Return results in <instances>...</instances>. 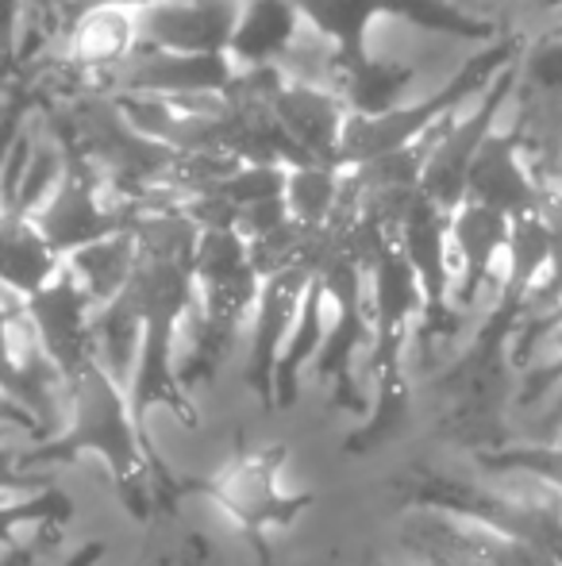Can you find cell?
I'll use <instances>...</instances> for the list:
<instances>
[{
	"instance_id": "6da1fadb",
	"label": "cell",
	"mask_w": 562,
	"mask_h": 566,
	"mask_svg": "<svg viewBox=\"0 0 562 566\" xmlns=\"http://www.w3.org/2000/svg\"><path fill=\"white\" fill-rule=\"evenodd\" d=\"M62 389H66V424H62V432L43 436L35 448L23 451V467H62V462H77L93 454L105 462L124 509H131L136 516H150L155 478H162L170 493L178 478L162 467L150 436L142 432L128 389L100 363H93Z\"/></svg>"
},
{
	"instance_id": "7a4b0ae2",
	"label": "cell",
	"mask_w": 562,
	"mask_h": 566,
	"mask_svg": "<svg viewBox=\"0 0 562 566\" xmlns=\"http://www.w3.org/2000/svg\"><path fill=\"white\" fill-rule=\"evenodd\" d=\"M128 293L142 321L139 363L128 386L136 420L147 432L150 412L166 409L181 424L197 428L193 397L181 386V339H185V324L189 313H193V259L139 251Z\"/></svg>"
},
{
	"instance_id": "3957f363",
	"label": "cell",
	"mask_w": 562,
	"mask_h": 566,
	"mask_svg": "<svg viewBox=\"0 0 562 566\" xmlns=\"http://www.w3.org/2000/svg\"><path fill=\"white\" fill-rule=\"evenodd\" d=\"M367 313H370V355L367 374L374 389L370 420L351 436V451L382 448L385 436L397 432L409 417V381H405V343L421 324L424 297L401 251L382 243L367 262Z\"/></svg>"
},
{
	"instance_id": "277c9868",
	"label": "cell",
	"mask_w": 562,
	"mask_h": 566,
	"mask_svg": "<svg viewBox=\"0 0 562 566\" xmlns=\"http://www.w3.org/2000/svg\"><path fill=\"white\" fill-rule=\"evenodd\" d=\"M401 497H405V509L478 524L562 566V501L543 485H536V493L528 497L520 490H497L489 482L416 467V474L401 482Z\"/></svg>"
},
{
	"instance_id": "5b68a950",
	"label": "cell",
	"mask_w": 562,
	"mask_h": 566,
	"mask_svg": "<svg viewBox=\"0 0 562 566\" xmlns=\"http://www.w3.org/2000/svg\"><path fill=\"white\" fill-rule=\"evenodd\" d=\"M520 51H524V39L501 35L481 54H474L466 66H458L447 82L435 85V93H427V97H416L382 116H347L336 166L339 170H354V166H367L374 158H390L401 155V150L421 147V143L432 139L435 127H443L450 116L463 113L505 66H512L520 59Z\"/></svg>"
},
{
	"instance_id": "8992f818",
	"label": "cell",
	"mask_w": 562,
	"mask_h": 566,
	"mask_svg": "<svg viewBox=\"0 0 562 566\" xmlns=\"http://www.w3.org/2000/svg\"><path fill=\"white\" fill-rule=\"evenodd\" d=\"M300 20L336 46L339 66L370 51V23L374 20H409L424 31L450 39H478L497 43L501 28L455 0H293Z\"/></svg>"
},
{
	"instance_id": "52a82bcc",
	"label": "cell",
	"mask_w": 562,
	"mask_h": 566,
	"mask_svg": "<svg viewBox=\"0 0 562 566\" xmlns=\"http://www.w3.org/2000/svg\"><path fill=\"white\" fill-rule=\"evenodd\" d=\"M285 448H263L235 454L227 467H216L209 478H178L173 493H201L220 505L247 536H271L289 528L308 505L312 493H289L282 485Z\"/></svg>"
},
{
	"instance_id": "ba28073f",
	"label": "cell",
	"mask_w": 562,
	"mask_h": 566,
	"mask_svg": "<svg viewBox=\"0 0 562 566\" xmlns=\"http://www.w3.org/2000/svg\"><path fill=\"white\" fill-rule=\"evenodd\" d=\"M46 124H51V119H46ZM51 132L59 135L62 147H66V178L59 181V189H54L28 220L35 224L39 235H43V243L66 262L70 254L82 251V247L128 231L131 217H136V205L116 201L105 189V181H100V174L89 166V158H85L54 124H51Z\"/></svg>"
},
{
	"instance_id": "9c48e42d",
	"label": "cell",
	"mask_w": 562,
	"mask_h": 566,
	"mask_svg": "<svg viewBox=\"0 0 562 566\" xmlns=\"http://www.w3.org/2000/svg\"><path fill=\"white\" fill-rule=\"evenodd\" d=\"M520 85V59L512 66H505L470 105L458 116H450L439 132L427 143V158L421 170V197L432 201L435 209L455 212L466 197V174H470L478 150L486 147V139L497 132V119L509 108V101L517 97Z\"/></svg>"
},
{
	"instance_id": "30bf717a",
	"label": "cell",
	"mask_w": 562,
	"mask_h": 566,
	"mask_svg": "<svg viewBox=\"0 0 562 566\" xmlns=\"http://www.w3.org/2000/svg\"><path fill=\"white\" fill-rule=\"evenodd\" d=\"M93 321H97V305H93L89 293L82 290V282L66 266H59V274L39 293L23 297L20 308V324L35 339L39 355L59 374L62 386L97 363Z\"/></svg>"
},
{
	"instance_id": "8fae6325",
	"label": "cell",
	"mask_w": 562,
	"mask_h": 566,
	"mask_svg": "<svg viewBox=\"0 0 562 566\" xmlns=\"http://www.w3.org/2000/svg\"><path fill=\"white\" fill-rule=\"evenodd\" d=\"M447 220L450 212L435 209L432 201H424L421 193L409 201V209L401 212L397 228H393V247L401 251V259L409 262L416 285H421L424 313H421V347H432L439 339H450L463 321L450 308V239H447Z\"/></svg>"
},
{
	"instance_id": "7c38bea8",
	"label": "cell",
	"mask_w": 562,
	"mask_h": 566,
	"mask_svg": "<svg viewBox=\"0 0 562 566\" xmlns=\"http://www.w3.org/2000/svg\"><path fill=\"white\" fill-rule=\"evenodd\" d=\"M312 270L308 266H289L282 274L266 277L258 301L251 308L247 321V366H243V381H247L251 394L263 401V409H278L274 405V378H278L282 350L289 343L293 321L300 313V301L312 282Z\"/></svg>"
},
{
	"instance_id": "4fadbf2b",
	"label": "cell",
	"mask_w": 562,
	"mask_h": 566,
	"mask_svg": "<svg viewBox=\"0 0 562 566\" xmlns=\"http://www.w3.org/2000/svg\"><path fill=\"white\" fill-rule=\"evenodd\" d=\"M512 220L481 205H458L447 220L450 239V308L458 321L478 308L489 285H497V266H505Z\"/></svg>"
},
{
	"instance_id": "5bb4252c",
	"label": "cell",
	"mask_w": 562,
	"mask_h": 566,
	"mask_svg": "<svg viewBox=\"0 0 562 566\" xmlns=\"http://www.w3.org/2000/svg\"><path fill=\"white\" fill-rule=\"evenodd\" d=\"M240 0H155L139 8V46L170 54H227Z\"/></svg>"
},
{
	"instance_id": "9a60e30c",
	"label": "cell",
	"mask_w": 562,
	"mask_h": 566,
	"mask_svg": "<svg viewBox=\"0 0 562 566\" xmlns=\"http://www.w3.org/2000/svg\"><path fill=\"white\" fill-rule=\"evenodd\" d=\"M543 181L536 178L517 132H494L478 150L470 174H466V205H481L509 220L532 217L543 209Z\"/></svg>"
},
{
	"instance_id": "2e32d148",
	"label": "cell",
	"mask_w": 562,
	"mask_h": 566,
	"mask_svg": "<svg viewBox=\"0 0 562 566\" xmlns=\"http://www.w3.org/2000/svg\"><path fill=\"white\" fill-rule=\"evenodd\" d=\"M271 113L282 124V132L289 135L293 147H297L308 163L336 166L343 124H347V116H351L336 90L289 82V77H285L282 90L274 93V101H271Z\"/></svg>"
},
{
	"instance_id": "e0dca14e",
	"label": "cell",
	"mask_w": 562,
	"mask_h": 566,
	"mask_svg": "<svg viewBox=\"0 0 562 566\" xmlns=\"http://www.w3.org/2000/svg\"><path fill=\"white\" fill-rule=\"evenodd\" d=\"M62 39H66V62L74 70H82L85 85H89V77L120 66L136 51L139 23L131 8L93 4V8H77Z\"/></svg>"
},
{
	"instance_id": "ac0fdd59",
	"label": "cell",
	"mask_w": 562,
	"mask_h": 566,
	"mask_svg": "<svg viewBox=\"0 0 562 566\" xmlns=\"http://www.w3.org/2000/svg\"><path fill=\"white\" fill-rule=\"evenodd\" d=\"M300 31H305V20L293 0H243L232 43H227V59L235 70L282 66Z\"/></svg>"
},
{
	"instance_id": "d6986e66",
	"label": "cell",
	"mask_w": 562,
	"mask_h": 566,
	"mask_svg": "<svg viewBox=\"0 0 562 566\" xmlns=\"http://www.w3.org/2000/svg\"><path fill=\"white\" fill-rule=\"evenodd\" d=\"M59 266L62 259L43 243L28 217L0 212V290L23 301L43 290L59 274Z\"/></svg>"
},
{
	"instance_id": "ffe728a7",
	"label": "cell",
	"mask_w": 562,
	"mask_h": 566,
	"mask_svg": "<svg viewBox=\"0 0 562 566\" xmlns=\"http://www.w3.org/2000/svg\"><path fill=\"white\" fill-rule=\"evenodd\" d=\"M136 262H139V247L128 228V231H120V235H108V239H100V243H89V247H82V251H74L62 266L82 282V290L89 293V301L100 313V308L113 305V301L128 290L131 274H136Z\"/></svg>"
},
{
	"instance_id": "44dd1931",
	"label": "cell",
	"mask_w": 562,
	"mask_h": 566,
	"mask_svg": "<svg viewBox=\"0 0 562 566\" xmlns=\"http://www.w3.org/2000/svg\"><path fill=\"white\" fill-rule=\"evenodd\" d=\"M285 209L289 220L308 231H320L336 220L339 205H343V170L336 166H293L285 170Z\"/></svg>"
},
{
	"instance_id": "7402d4cb",
	"label": "cell",
	"mask_w": 562,
	"mask_h": 566,
	"mask_svg": "<svg viewBox=\"0 0 562 566\" xmlns=\"http://www.w3.org/2000/svg\"><path fill=\"white\" fill-rule=\"evenodd\" d=\"M74 516V501L59 485H43V490H31L23 497L0 501V547H15V539L23 532H46L62 528Z\"/></svg>"
},
{
	"instance_id": "603a6c76",
	"label": "cell",
	"mask_w": 562,
	"mask_h": 566,
	"mask_svg": "<svg viewBox=\"0 0 562 566\" xmlns=\"http://www.w3.org/2000/svg\"><path fill=\"white\" fill-rule=\"evenodd\" d=\"M478 462L489 470V474L524 478V482L543 485V490H551L562 501V440L517 443V448L481 451Z\"/></svg>"
},
{
	"instance_id": "cb8c5ba5",
	"label": "cell",
	"mask_w": 562,
	"mask_h": 566,
	"mask_svg": "<svg viewBox=\"0 0 562 566\" xmlns=\"http://www.w3.org/2000/svg\"><path fill=\"white\" fill-rule=\"evenodd\" d=\"M216 197H224L235 212L247 209V205L258 201H274V197L285 193V170L282 166H258V163H243L232 178H224L216 189Z\"/></svg>"
},
{
	"instance_id": "d4e9b609",
	"label": "cell",
	"mask_w": 562,
	"mask_h": 566,
	"mask_svg": "<svg viewBox=\"0 0 562 566\" xmlns=\"http://www.w3.org/2000/svg\"><path fill=\"white\" fill-rule=\"evenodd\" d=\"M532 85L536 101H562V35H548L520 54V90Z\"/></svg>"
},
{
	"instance_id": "484cf974",
	"label": "cell",
	"mask_w": 562,
	"mask_h": 566,
	"mask_svg": "<svg viewBox=\"0 0 562 566\" xmlns=\"http://www.w3.org/2000/svg\"><path fill=\"white\" fill-rule=\"evenodd\" d=\"M282 224H289V209H285V197H274V201H258L247 205V209L235 212V231H240L247 243H258V239L274 235Z\"/></svg>"
},
{
	"instance_id": "4316f807",
	"label": "cell",
	"mask_w": 562,
	"mask_h": 566,
	"mask_svg": "<svg viewBox=\"0 0 562 566\" xmlns=\"http://www.w3.org/2000/svg\"><path fill=\"white\" fill-rule=\"evenodd\" d=\"M28 31V0H0V74L15 70Z\"/></svg>"
},
{
	"instance_id": "83f0119b",
	"label": "cell",
	"mask_w": 562,
	"mask_h": 566,
	"mask_svg": "<svg viewBox=\"0 0 562 566\" xmlns=\"http://www.w3.org/2000/svg\"><path fill=\"white\" fill-rule=\"evenodd\" d=\"M540 217H543V224H548L551 239H555V254H562V189H548Z\"/></svg>"
},
{
	"instance_id": "f1b7e54d",
	"label": "cell",
	"mask_w": 562,
	"mask_h": 566,
	"mask_svg": "<svg viewBox=\"0 0 562 566\" xmlns=\"http://www.w3.org/2000/svg\"><path fill=\"white\" fill-rule=\"evenodd\" d=\"M105 555H108L105 539H85V544L74 547V552H70L59 566H100V559H105Z\"/></svg>"
},
{
	"instance_id": "f546056e",
	"label": "cell",
	"mask_w": 562,
	"mask_h": 566,
	"mask_svg": "<svg viewBox=\"0 0 562 566\" xmlns=\"http://www.w3.org/2000/svg\"><path fill=\"white\" fill-rule=\"evenodd\" d=\"M0 420H12V424H20L23 432H31V436H39V420L35 417H28V412L20 409V405H12L8 397H0Z\"/></svg>"
},
{
	"instance_id": "4dcf8cb0",
	"label": "cell",
	"mask_w": 562,
	"mask_h": 566,
	"mask_svg": "<svg viewBox=\"0 0 562 566\" xmlns=\"http://www.w3.org/2000/svg\"><path fill=\"white\" fill-rule=\"evenodd\" d=\"M93 4H116V8H131V12H139V8L155 4V0H74V12L77 8H93ZM74 12H70V20H74Z\"/></svg>"
},
{
	"instance_id": "1f68e13d",
	"label": "cell",
	"mask_w": 562,
	"mask_h": 566,
	"mask_svg": "<svg viewBox=\"0 0 562 566\" xmlns=\"http://www.w3.org/2000/svg\"><path fill=\"white\" fill-rule=\"evenodd\" d=\"M551 4H559V8H562V0H551Z\"/></svg>"
},
{
	"instance_id": "d6a6232c",
	"label": "cell",
	"mask_w": 562,
	"mask_h": 566,
	"mask_svg": "<svg viewBox=\"0 0 562 566\" xmlns=\"http://www.w3.org/2000/svg\"><path fill=\"white\" fill-rule=\"evenodd\" d=\"M555 440H562V432H559V436H555Z\"/></svg>"
},
{
	"instance_id": "836d02e7",
	"label": "cell",
	"mask_w": 562,
	"mask_h": 566,
	"mask_svg": "<svg viewBox=\"0 0 562 566\" xmlns=\"http://www.w3.org/2000/svg\"><path fill=\"white\" fill-rule=\"evenodd\" d=\"M240 4H243V0H240Z\"/></svg>"
}]
</instances>
